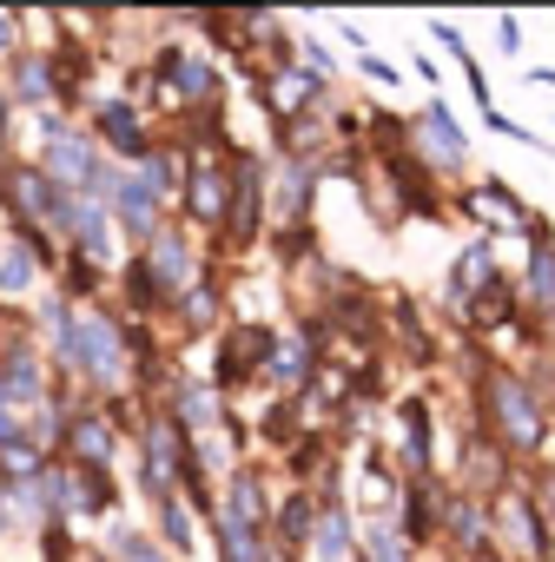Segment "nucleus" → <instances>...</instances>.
<instances>
[{"label": "nucleus", "mask_w": 555, "mask_h": 562, "mask_svg": "<svg viewBox=\"0 0 555 562\" xmlns=\"http://www.w3.org/2000/svg\"><path fill=\"white\" fill-rule=\"evenodd\" d=\"M404 430H410V457L423 463V457H430V417H423V404H417V397L404 404Z\"/></svg>", "instance_id": "obj_14"}, {"label": "nucleus", "mask_w": 555, "mask_h": 562, "mask_svg": "<svg viewBox=\"0 0 555 562\" xmlns=\"http://www.w3.org/2000/svg\"><path fill=\"white\" fill-rule=\"evenodd\" d=\"M476 299H483V305H476V318H483V325H496V318L509 312V292H502V285H483Z\"/></svg>", "instance_id": "obj_19"}, {"label": "nucleus", "mask_w": 555, "mask_h": 562, "mask_svg": "<svg viewBox=\"0 0 555 562\" xmlns=\"http://www.w3.org/2000/svg\"><path fill=\"white\" fill-rule=\"evenodd\" d=\"M450 522H456V536H463V542H483V536H489V516H483L476 503H456V516H450Z\"/></svg>", "instance_id": "obj_18"}, {"label": "nucleus", "mask_w": 555, "mask_h": 562, "mask_svg": "<svg viewBox=\"0 0 555 562\" xmlns=\"http://www.w3.org/2000/svg\"><path fill=\"white\" fill-rule=\"evenodd\" d=\"M423 133H430L437 166H463V133H456V120H450L443 106H430V113H423Z\"/></svg>", "instance_id": "obj_6"}, {"label": "nucleus", "mask_w": 555, "mask_h": 562, "mask_svg": "<svg viewBox=\"0 0 555 562\" xmlns=\"http://www.w3.org/2000/svg\"><path fill=\"white\" fill-rule=\"evenodd\" d=\"M27 278H34V258H27V251H8V258H0V292H21Z\"/></svg>", "instance_id": "obj_16"}, {"label": "nucleus", "mask_w": 555, "mask_h": 562, "mask_svg": "<svg viewBox=\"0 0 555 562\" xmlns=\"http://www.w3.org/2000/svg\"><path fill=\"white\" fill-rule=\"evenodd\" d=\"M8 384H14V397H34V391H41V371H34V358H27V351H14Z\"/></svg>", "instance_id": "obj_17"}, {"label": "nucleus", "mask_w": 555, "mask_h": 562, "mask_svg": "<svg viewBox=\"0 0 555 562\" xmlns=\"http://www.w3.org/2000/svg\"><path fill=\"white\" fill-rule=\"evenodd\" d=\"M21 93H27V100H47V67H27V74H21Z\"/></svg>", "instance_id": "obj_21"}, {"label": "nucleus", "mask_w": 555, "mask_h": 562, "mask_svg": "<svg viewBox=\"0 0 555 562\" xmlns=\"http://www.w3.org/2000/svg\"><path fill=\"white\" fill-rule=\"evenodd\" d=\"M166 536H172V542H179V549H185V516H179V509H172V503H166Z\"/></svg>", "instance_id": "obj_23"}, {"label": "nucleus", "mask_w": 555, "mask_h": 562, "mask_svg": "<svg viewBox=\"0 0 555 562\" xmlns=\"http://www.w3.org/2000/svg\"><path fill=\"white\" fill-rule=\"evenodd\" d=\"M305 93H312V80H305V74H292V80H278V106H298Z\"/></svg>", "instance_id": "obj_20"}, {"label": "nucleus", "mask_w": 555, "mask_h": 562, "mask_svg": "<svg viewBox=\"0 0 555 562\" xmlns=\"http://www.w3.org/2000/svg\"><path fill=\"white\" fill-rule=\"evenodd\" d=\"M47 159H54V172H60V179H80V186L93 179V153H87V139H73V133H60Z\"/></svg>", "instance_id": "obj_7"}, {"label": "nucleus", "mask_w": 555, "mask_h": 562, "mask_svg": "<svg viewBox=\"0 0 555 562\" xmlns=\"http://www.w3.org/2000/svg\"><path fill=\"white\" fill-rule=\"evenodd\" d=\"M113 205H120V218H126L133 232H152L159 192H152V179H120V186H113Z\"/></svg>", "instance_id": "obj_3"}, {"label": "nucleus", "mask_w": 555, "mask_h": 562, "mask_svg": "<svg viewBox=\"0 0 555 562\" xmlns=\"http://www.w3.org/2000/svg\"><path fill=\"white\" fill-rule=\"evenodd\" d=\"M278 371H285V378H305V345H285V358H278Z\"/></svg>", "instance_id": "obj_22"}, {"label": "nucleus", "mask_w": 555, "mask_h": 562, "mask_svg": "<svg viewBox=\"0 0 555 562\" xmlns=\"http://www.w3.org/2000/svg\"><path fill=\"white\" fill-rule=\"evenodd\" d=\"M258 516H264V509H258V483H251V476H238V483H231V522H238V529H251Z\"/></svg>", "instance_id": "obj_13"}, {"label": "nucleus", "mask_w": 555, "mask_h": 562, "mask_svg": "<svg viewBox=\"0 0 555 562\" xmlns=\"http://www.w3.org/2000/svg\"><path fill=\"white\" fill-rule=\"evenodd\" d=\"M100 126H106V139H113L120 153H139V126H133V113H126V106H106V113H100Z\"/></svg>", "instance_id": "obj_10"}, {"label": "nucleus", "mask_w": 555, "mask_h": 562, "mask_svg": "<svg viewBox=\"0 0 555 562\" xmlns=\"http://www.w3.org/2000/svg\"><path fill=\"white\" fill-rule=\"evenodd\" d=\"M489 397H496V417H502V430H509V443L516 450H535L542 443V404H535V391L522 384V378H489Z\"/></svg>", "instance_id": "obj_1"}, {"label": "nucleus", "mask_w": 555, "mask_h": 562, "mask_svg": "<svg viewBox=\"0 0 555 562\" xmlns=\"http://www.w3.org/2000/svg\"><path fill=\"white\" fill-rule=\"evenodd\" d=\"M529 305L555 312V245H548V238L529 245Z\"/></svg>", "instance_id": "obj_5"}, {"label": "nucleus", "mask_w": 555, "mask_h": 562, "mask_svg": "<svg viewBox=\"0 0 555 562\" xmlns=\"http://www.w3.org/2000/svg\"><path fill=\"white\" fill-rule=\"evenodd\" d=\"M14 192H21V205H27V212H41V218H60V225H73V212H67V199L54 192V179H41V172H21V179H14Z\"/></svg>", "instance_id": "obj_4"}, {"label": "nucleus", "mask_w": 555, "mask_h": 562, "mask_svg": "<svg viewBox=\"0 0 555 562\" xmlns=\"http://www.w3.org/2000/svg\"><path fill=\"white\" fill-rule=\"evenodd\" d=\"M73 450H80L87 470H100V463H106V430H100V424H80V430H73Z\"/></svg>", "instance_id": "obj_15"}, {"label": "nucleus", "mask_w": 555, "mask_h": 562, "mask_svg": "<svg viewBox=\"0 0 555 562\" xmlns=\"http://www.w3.org/2000/svg\"><path fill=\"white\" fill-rule=\"evenodd\" d=\"M60 351H67V364H80V371H93V378H113L120 371V345H113V331L100 325V318H87V325H60Z\"/></svg>", "instance_id": "obj_2"}, {"label": "nucleus", "mask_w": 555, "mask_h": 562, "mask_svg": "<svg viewBox=\"0 0 555 562\" xmlns=\"http://www.w3.org/2000/svg\"><path fill=\"white\" fill-rule=\"evenodd\" d=\"M377 562H404V549H397V536H377Z\"/></svg>", "instance_id": "obj_24"}, {"label": "nucleus", "mask_w": 555, "mask_h": 562, "mask_svg": "<svg viewBox=\"0 0 555 562\" xmlns=\"http://www.w3.org/2000/svg\"><path fill=\"white\" fill-rule=\"evenodd\" d=\"M0 437H14V417H8V411H0Z\"/></svg>", "instance_id": "obj_26"}, {"label": "nucleus", "mask_w": 555, "mask_h": 562, "mask_svg": "<svg viewBox=\"0 0 555 562\" xmlns=\"http://www.w3.org/2000/svg\"><path fill=\"white\" fill-rule=\"evenodd\" d=\"M152 278H166V285H179V278H185V245L179 238H159L152 245Z\"/></svg>", "instance_id": "obj_9"}, {"label": "nucleus", "mask_w": 555, "mask_h": 562, "mask_svg": "<svg viewBox=\"0 0 555 562\" xmlns=\"http://www.w3.org/2000/svg\"><path fill=\"white\" fill-rule=\"evenodd\" d=\"M344 549H351V529H344V516H338V509H325V522H318V555H325V562H338Z\"/></svg>", "instance_id": "obj_12"}, {"label": "nucleus", "mask_w": 555, "mask_h": 562, "mask_svg": "<svg viewBox=\"0 0 555 562\" xmlns=\"http://www.w3.org/2000/svg\"><path fill=\"white\" fill-rule=\"evenodd\" d=\"M192 205H199V218H218L225 212V179L218 172H199L192 179Z\"/></svg>", "instance_id": "obj_11"}, {"label": "nucleus", "mask_w": 555, "mask_h": 562, "mask_svg": "<svg viewBox=\"0 0 555 562\" xmlns=\"http://www.w3.org/2000/svg\"><path fill=\"white\" fill-rule=\"evenodd\" d=\"M443 522V496L437 490H410V536H430Z\"/></svg>", "instance_id": "obj_8"}, {"label": "nucleus", "mask_w": 555, "mask_h": 562, "mask_svg": "<svg viewBox=\"0 0 555 562\" xmlns=\"http://www.w3.org/2000/svg\"><path fill=\"white\" fill-rule=\"evenodd\" d=\"M133 562H159V555H146V549H133Z\"/></svg>", "instance_id": "obj_27"}, {"label": "nucleus", "mask_w": 555, "mask_h": 562, "mask_svg": "<svg viewBox=\"0 0 555 562\" xmlns=\"http://www.w3.org/2000/svg\"><path fill=\"white\" fill-rule=\"evenodd\" d=\"M8 41H14V21H8V14H0V47H8Z\"/></svg>", "instance_id": "obj_25"}, {"label": "nucleus", "mask_w": 555, "mask_h": 562, "mask_svg": "<svg viewBox=\"0 0 555 562\" xmlns=\"http://www.w3.org/2000/svg\"><path fill=\"white\" fill-rule=\"evenodd\" d=\"M476 562H489V555H476Z\"/></svg>", "instance_id": "obj_28"}]
</instances>
